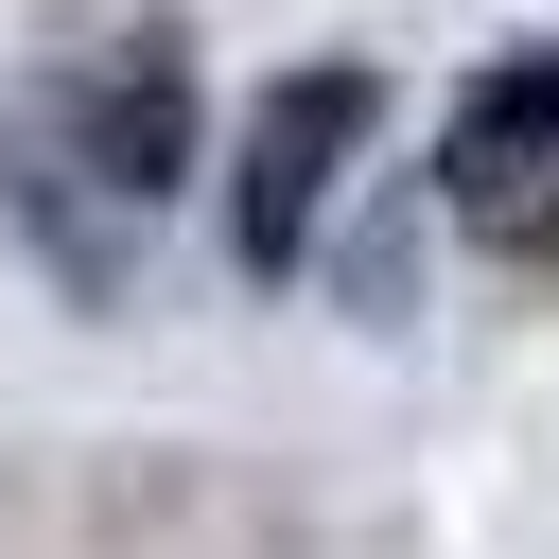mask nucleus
<instances>
[{"label":"nucleus","instance_id":"1","mask_svg":"<svg viewBox=\"0 0 559 559\" xmlns=\"http://www.w3.org/2000/svg\"><path fill=\"white\" fill-rule=\"evenodd\" d=\"M367 122H384V70H367V52L280 70V87L245 105V175H227V245H245V280H297V262H314V210H332V175L367 157Z\"/></svg>","mask_w":559,"mask_h":559},{"label":"nucleus","instance_id":"2","mask_svg":"<svg viewBox=\"0 0 559 559\" xmlns=\"http://www.w3.org/2000/svg\"><path fill=\"white\" fill-rule=\"evenodd\" d=\"M437 175H454L472 210H524V192L559 175V52H489V70L454 87V122H437Z\"/></svg>","mask_w":559,"mask_h":559},{"label":"nucleus","instance_id":"3","mask_svg":"<svg viewBox=\"0 0 559 559\" xmlns=\"http://www.w3.org/2000/svg\"><path fill=\"white\" fill-rule=\"evenodd\" d=\"M70 140H87L105 192H175V157H192V52H175V35L105 52V70L70 87Z\"/></svg>","mask_w":559,"mask_h":559}]
</instances>
